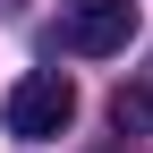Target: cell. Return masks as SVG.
Listing matches in <instances>:
<instances>
[{"label":"cell","mask_w":153,"mask_h":153,"mask_svg":"<svg viewBox=\"0 0 153 153\" xmlns=\"http://www.w3.org/2000/svg\"><path fill=\"white\" fill-rule=\"evenodd\" d=\"M111 119H119V136H136V128H153V94H145V85H119Z\"/></svg>","instance_id":"cell-3"},{"label":"cell","mask_w":153,"mask_h":153,"mask_svg":"<svg viewBox=\"0 0 153 153\" xmlns=\"http://www.w3.org/2000/svg\"><path fill=\"white\" fill-rule=\"evenodd\" d=\"M128 34H136V0H60L51 43L76 60H111V51H128Z\"/></svg>","instance_id":"cell-2"},{"label":"cell","mask_w":153,"mask_h":153,"mask_svg":"<svg viewBox=\"0 0 153 153\" xmlns=\"http://www.w3.org/2000/svg\"><path fill=\"white\" fill-rule=\"evenodd\" d=\"M17 9H26V0H0V17H17Z\"/></svg>","instance_id":"cell-4"},{"label":"cell","mask_w":153,"mask_h":153,"mask_svg":"<svg viewBox=\"0 0 153 153\" xmlns=\"http://www.w3.org/2000/svg\"><path fill=\"white\" fill-rule=\"evenodd\" d=\"M0 119H9L17 145H51V136L76 119V85H68L60 68H34V76L9 85V111H0Z\"/></svg>","instance_id":"cell-1"}]
</instances>
